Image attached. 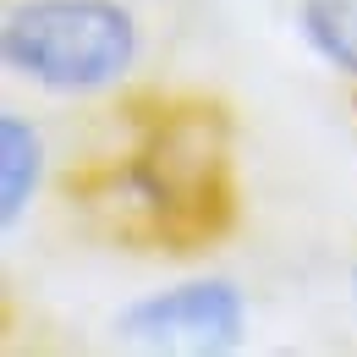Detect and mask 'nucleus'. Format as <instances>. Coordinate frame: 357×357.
<instances>
[{
    "label": "nucleus",
    "mask_w": 357,
    "mask_h": 357,
    "mask_svg": "<svg viewBox=\"0 0 357 357\" xmlns=\"http://www.w3.org/2000/svg\"><path fill=\"white\" fill-rule=\"evenodd\" d=\"M116 149L77 160L61 192L66 209L127 253L192 259L242 225L236 121L225 99L192 89L121 93Z\"/></svg>",
    "instance_id": "obj_1"
},
{
    "label": "nucleus",
    "mask_w": 357,
    "mask_h": 357,
    "mask_svg": "<svg viewBox=\"0 0 357 357\" xmlns=\"http://www.w3.org/2000/svg\"><path fill=\"white\" fill-rule=\"evenodd\" d=\"M143 61V22L127 0H11L0 66L50 99H110Z\"/></svg>",
    "instance_id": "obj_2"
},
{
    "label": "nucleus",
    "mask_w": 357,
    "mask_h": 357,
    "mask_svg": "<svg viewBox=\"0 0 357 357\" xmlns=\"http://www.w3.org/2000/svg\"><path fill=\"white\" fill-rule=\"evenodd\" d=\"M248 291L225 275H187L176 286L143 291L116 313V335L127 347L165 357H225L248 341Z\"/></svg>",
    "instance_id": "obj_3"
},
{
    "label": "nucleus",
    "mask_w": 357,
    "mask_h": 357,
    "mask_svg": "<svg viewBox=\"0 0 357 357\" xmlns=\"http://www.w3.org/2000/svg\"><path fill=\"white\" fill-rule=\"evenodd\" d=\"M50 176L45 132L28 110H0V231H17Z\"/></svg>",
    "instance_id": "obj_4"
},
{
    "label": "nucleus",
    "mask_w": 357,
    "mask_h": 357,
    "mask_svg": "<svg viewBox=\"0 0 357 357\" xmlns=\"http://www.w3.org/2000/svg\"><path fill=\"white\" fill-rule=\"evenodd\" d=\"M297 39L330 77L357 89V0H297Z\"/></svg>",
    "instance_id": "obj_5"
},
{
    "label": "nucleus",
    "mask_w": 357,
    "mask_h": 357,
    "mask_svg": "<svg viewBox=\"0 0 357 357\" xmlns=\"http://www.w3.org/2000/svg\"><path fill=\"white\" fill-rule=\"evenodd\" d=\"M347 286H352V303H357V264H352V275H347Z\"/></svg>",
    "instance_id": "obj_6"
},
{
    "label": "nucleus",
    "mask_w": 357,
    "mask_h": 357,
    "mask_svg": "<svg viewBox=\"0 0 357 357\" xmlns=\"http://www.w3.org/2000/svg\"><path fill=\"white\" fill-rule=\"evenodd\" d=\"M352 110H357V89H352Z\"/></svg>",
    "instance_id": "obj_7"
}]
</instances>
